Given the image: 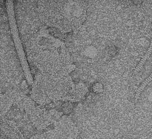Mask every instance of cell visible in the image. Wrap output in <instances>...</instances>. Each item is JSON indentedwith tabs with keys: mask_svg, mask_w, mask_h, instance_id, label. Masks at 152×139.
<instances>
[{
	"mask_svg": "<svg viewBox=\"0 0 152 139\" xmlns=\"http://www.w3.org/2000/svg\"><path fill=\"white\" fill-rule=\"evenodd\" d=\"M102 90H103V86L102 84L98 82L94 84L92 86V90L94 93H99L102 92Z\"/></svg>",
	"mask_w": 152,
	"mask_h": 139,
	"instance_id": "2",
	"label": "cell"
},
{
	"mask_svg": "<svg viewBox=\"0 0 152 139\" xmlns=\"http://www.w3.org/2000/svg\"><path fill=\"white\" fill-rule=\"evenodd\" d=\"M98 51L93 46L89 45L86 46L85 47H83L81 51L82 55L88 58H95L97 54Z\"/></svg>",
	"mask_w": 152,
	"mask_h": 139,
	"instance_id": "1",
	"label": "cell"
}]
</instances>
